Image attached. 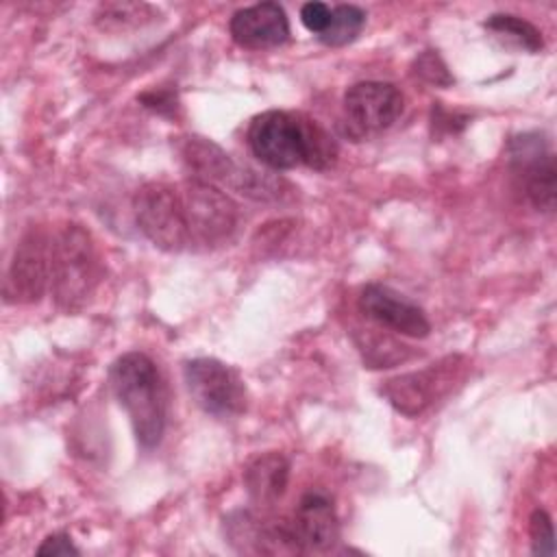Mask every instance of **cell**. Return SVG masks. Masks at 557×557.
Returning a JSON list of instances; mask_svg holds the SVG:
<instances>
[{
	"mask_svg": "<svg viewBox=\"0 0 557 557\" xmlns=\"http://www.w3.org/2000/svg\"><path fill=\"white\" fill-rule=\"evenodd\" d=\"M109 381L137 444L146 450L157 448L168 422V392L154 361L144 352H126L113 361Z\"/></svg>",
	"mask_w": 557,
	"mask_h": 557,
	"instance_id": "6da1fadb",
	"label": "cell"
},
{
	"mask_svg": "<svg viewBox=\"0 0 557 557\" xmlns=\"http://www.w3.org/2000/svg\"><path fill=\"white\" fill-rule=\"evenodd\" d=\"M100 259L89 231L65 224L50 244V292L59 309L78 311L100 283Z\"/></svg>",
	"mask_w": 557,
	"mask_h": 557,
	"instance_id": "7a4b0ae2",
	"label": "cell"
},
{
	"mask_svg": "<svg viewBox=\"0 0 557 557\" xmlns=\"http://www.w3.org/2000/svg\"><path fill=\"white\" fill-rule=\"evenodd\" d=\"M185 165L191 170L194 178L211 183L215 187H228L252 200H281L285 196L287 183L283 178H274L268 172H257L244 168L231 159L215 141L189 135L178 146Z\"/></svg>",
	"mask_w": 557,
	"mask_h": 557,
	"instance_id": "3957f363",
	"label": "cell"
},
{
	"mask_svg": "<svg viewBox=\"0 0 557 557\" xmlns=\"http://www.w3.org/2000/svg\"><path fill=\"white\" fill-rule=\"evenodd\" d=\"M189 248H215L226 244L239 224V207L220 187L200 178L178 183Z\"/></svg>",
	"mask_w": 557,
	"mask_h": 557,
	"instance_id": "277c9868",
	"label": "cell"
},
{
	"mask_svg": "<svg viewBox=\"0 0 557 557\" xmlns=\"http://www.w3.org/2000/svg\"><path fill=\"white\" fill-rule=\"evenodd\" d=\"M133 213L144 237L165 252L189 250L178 183L150 181L133 198Z\"/></svg>",
	"mask_w": 557,
	"mask_h": 557,
	"instance_id": "5b68a950",
	"label": "cell"
},
{
	"mask_svg": "<svg viewBox=\"0 0 557 557\" xmlns=\"http://www.w3.org/2000/svg\"><path fill=\"white\" fill-rule=\"evenodd\" d=\"M191 400L218 420H233L246 411L248 394L242 376L213 357H198L183 368Z\"/></svg>",
	"mask_w": 557,
	"mask_h": 557,
	"instance_id": "8992f818",
	"label": "cell"
},
{
	"mask_svg": "<svg viewBox=\"0 0 557 557\" xmlns=\"http://www.w3.org/2000/svg\"><path fill=\"white\" fill-rule=\"evenodd\" d=\"M463 368L466 359L450 355L422 370L387 379L381 385V394L398 413L416 418L440 400L457 379H461Z\"/></svg>",
	"mask_w": 557,
	"mask_h": 557,
	"instance_id": "52a82bcc",
	"label": "cell"
},
{
	"mask_svg": "<svg viewBox=\"0 0 557 557\" xmlns=\"http://www.w3.org/2000/svg\"><path fill=\"white\" fill-rule=\"evenodd\" d=\"M250 152L272 170H292L305 163L302 113L270 109L248 126Z\"/></svg>",
	"mask_w": 557,
	"mask_h": 557,
	"instance_id": "ba28073f",
	"label": "cell"
},
{
	"mask_svg": "<svg viewBox=\"0 0 557 557\" xmlns=\"http://www.w3.org/2000/svg\"><path fill=\"white\" fill-rule=\"evenodd\" d=\"M50 244L52 237L41 228L22 235L4 274L2 296L7 305L37 302L50 287Z\"/></svg>",
	"mask_w": 557,
	"mask_h": 557,
	"instance_id": "9c48e42d",
	"label": "cell"
},
{
	"mask_svg": "<svg viewBox=\"0 0 557 557\" xmlns=\"http://www.w3.org/2000/svg\"><path fill=\"white\" fill-rule=\"evenodd\" d=\"M400 89L385 81H361L344 94V124L352 137H368L389 128L403 113Z\"/></svg>",
	"mask_w": 557,
	"mask_h": 557,
	"instance_id": "30bf717a",
	"label": "cell"
},
{
	"mask_svg": "<svg viewBox=\"0 0 557 557\" xmlns=\"http://www.w3.org/2000/svg\"><path fill=\"white\" fill-rule=\"evenodd\" d=\"M509 159L529 202L544 213L555 209V154L540 133H524L509 144Z\"/></svg>",
	"mask_w": 557,
	"mask_h": 557,
	"instance_id": "8fae6325",
	"label": "cell"
},
{
	"mask_svg": "<svg viewBox=\"0 0 557 557\" xmlns=\"http://www.w3.org/2000/svg\"><path fill=\"white\" fill-rule=\"evenodd\" d=\"M357 307L366 315V320L374 322L381 329H389L398 335L422 339L431 333V322L422 307H418L413 300H409L407 296L398 294L387 285H366L359 294Z\"/></svg>",
	"mask_w": 557,
	"mask_h": 557,
	"instance_id": "7c38bea8",
	"label": "cell"
},
{
	"mask_svg": "<svg viewBox=\"0 0 557 557\" xmlns=\"http://www.w3.org/2000/svg\"><path fill=\"white\" fill-rule=\"evenodd\" d=\"M228 30L242 48H278L289 39V20L281 4L259 2L235 11L228 22Z\"/></svg>",
	"mask_w": 557,
	"mask_h": 557,
	"instance_id": "4fadbf2b",
	"label": "cell"
},
{
	"mask_svg": "<svg viewBox=\"0 0 557 557\" xmlns=\"http://www.w3.org/2000/svg\"><path fill=\"white\" fill-rule=\"evenodd\" d=\"M302 553H326L339 540V520L333 503L322 492H307L289 520Z\"/></svg>",
	"mask_w": 557,
	"mask_h": 557,
	"instance_id": "5bb4252c",
	"label": "cell"
},
{
	"mask_svg": "<svg viewBox=\"0 0 557 557\" xmlns=\"http://www.w3.org/2000/svg\"><path fill=\"white\" fill-rule=\"evenodd\" d=\"M289 483V461L281 453H261L244 468L248 496L259 505L276 503Z\"/></svg>",
	"mask_w": 557,
	"mask_h": 557,
	"instance_id": "9a60e30c",
	"label": "cell"
},
{
	"mask_svg": "<svg viewBox=\"0 0 557 557\" xmlns=\"http://www.w3.org/2000/svg\"><path fill=\"white\" fill-rule=\"evenodd\" d=\"M355 344L368 368H392L411 357L409 346L400 344L381 329H357Z\"/></svg>",
	"mask_w": 557,
	"mask_h": 557,
	"instance_id": "2e32d148",
	"label": "cell"
},
{
	"mask_svg": "<svg viewBox=\"0 0 557 557\" xmlns=\"http://www.w3.org/2000/svg\"><path fill=\"white\" fill-rule=\"evenodd\" d=\"M485 30L492 33V37H496L498 41H503L505 46L524 50V52H540L544 48V39L542 33L527 20L511 15V13H494L485 20Z\"/></svg>",
	"mask_w": 557,
	"mask_h": 557,
	"instance_id": "e0dca14e",
	"label": "cell"
},
{
	"mask_svg": "<svg viewBox=\"0 0 557 557\" xmlns=\"http://www.w3.org/2000/svg\"><path fill=\"white\" fill-rule=\"evenodd\" d=\"M366 26V11L357 4H337L331 9V22L324 28L322 35H318V39L324 46L331 48H339L346 46L350 41H355L359 37V33Z\"/></svg>",
	"mask_w": 557,
	"mask_h": 557,
	"instance_id": "ac0fdd59",
	"label": "cell"
},
{
	"mask_svg": "<svg viewBox=\"0 0 557 557\" xmlns=\"http://www.w3.org/2000/svg\"><path fill=\"white\" fill-rule=\"evenodd\" d=\"M302 144H305V163L313 170H329L337 161V141L309 115H302Z\"/></svg>",
	"mask_w": 557,
	"mask_h": 557,
	"instance_id": "d6986e66",
	"label": "cell"
},
{
	"mask_svg": "<svg viewBox=\"0 0 557 557\" xmlns=\"http://www.w3.org/2000/svg\"><path fill=\"white\" fill-rule=\"evenodd\" d=\"M157 11L144 2H107L98 7L96 22L107 30H124L150 22Z\"/></svg>",
	"mask_w": 557,
	"mask_h": 557,
	"instance_id": "ffe728a7",
	"label": "cell"
},
{
	"mask_svg": "<svg viewBox=\"0 0 557 557\" xmlns=\"http://www.w3.org/2000/svg\"><path fill=\"white\" fill-rule=\"evenodd\" d=\"M413 74L429 83V85H435V87H448L455 83L453 74L448 72V65L444 63V59L440 57L437 50H424L416 57L413 65H411Z\"/></svg>",
	"mask_w": 557,
	"mask_h": 557,
	"instance_id": "44dd1931",
	"label": "cell"
},
{
	"mask_svg": "<svg viewBox=\"0 0 557 557\" xmlns=\"http://www.w3.org/2000/svg\"><path fill=\"white\" fill-rule=\"evenodd\" d=\"M531 553L533 555H555V533L553 520L544 509H535L529 518Z\"/></svg>",
	"mask_w": 557,
	"mask_h": 557,
	"instance_id": "7402d4cb",
	"label": "cell"
},
{
	"mask_svg": "<svg viewBox=\"0 0 557 557\" xmlns=\"http://www.w3.org/2000/svg\"><path fill=\"white\" fill-rule=\"evenodd\" d=\"M300 22L313 35H322L331 22V7L324 2H305L300 7Z\"/></svg>",
	"mask_w": 557,
	"mask_h": 557,
	"instance_id": "603a6c76",
	"label": "cell"
},
{
	"mask_svg": "<svg viewBox=\"0 0 557 557\" xmlns=\"http://www.w3.org/2000/svg\"><path fill=\"white\" fill-rule=\"evenodd\" d=\"M78 553L81 550L74 546L67 533H52L37 548V555H78Z\"/></svg>",
	"mask_w": 557,
	"mask_h": 557,
	"instance_id": "cb8c5ba5",
	"label": "cell"
},
{
	"mask_svg": "<svg viewBox=\"0 0 557 557\" xmlns=\"http://www.w3.org/2000/svg\"><path fill=\"white\" fill-rule=\"evenodd\" d=\"M144 107L157 111V113H172L176 109V98L170 91H146L139 96Z\"/></svg>",
	"mask_w": 557,
	"mask_h": 557,
	"instance_id": "d4e9b609",
	"label": "cell"
}]
</instances>
